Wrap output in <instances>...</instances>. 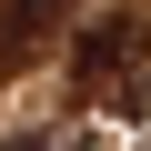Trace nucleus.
<instances>
[{
  "label": "nucleus",
  "instance_id": "obj_1",
  "mask_svg": "<svg viewBox=\"0 0 151 151\" xmlns=\"http://www.w3.org/2000/svg\"><path fill=\"white\" fill-rule=\"evenodd\" d=\"M70 91H81L91 111H111V121H141V111H151V30H141V20L81 30V50H70Z\"/></svg>",
  "mask_w": 151,
  "mask_h": 151
},
{
  "label": "nucleus",
  "instance_id": "obj_2",
  "mask_svg": "<svg viewBox=\"0 0 151 151\" xmlns=\"http://www.w3.org/2000/svg\"><path fill=\"white\" fill-rule=\"evenodd\" d=\"M60 20H70V0H0V60H30Z\"/></svg>",
  "mask_w": 151,
  "mask_h": 151
},
{
  "label": "nucleus",
  "instance_id": "obj_3",
  "mask_svg": "<svg viewBox=\"0 0 151 151\" xmlns=\"http://www.w3.org/2000/svg\"><path fill=\"white\" fill-rule=\"evenodd\" d=\"M0 151H70V131H20V141H0Z\"/></svg>",
  "mask_w": 151,
  "mask_h": 151
}]
</instances>
